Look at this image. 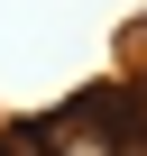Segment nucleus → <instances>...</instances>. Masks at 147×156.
Wrapping results in <instances>:
<instances>
[{
	"label": "nucleus",
	"instance_id": "f257e3e1",
	"mask_svg": "<svg viewBox=\"0 0 147 156\" xmlns=\"http://www.w3.org/2000/svg\"><path fill=\"white\" fill-rule=\"evenodd\" d=\"M37 147H46V156H120L110 129H101V110H55V119L37 129Z\"/></svg>",
	"mask_w": 147,
	"mask_h": 156
},
{
	"label": "nucleus",
	"instance_id": "f03ea898",
	"mask_svg": "<svg viewBox=\"0 0 147 156\" xmlns=\"http://www.w3.org/2000/svg\"><path fill=\"white\" fill-rule=\"evenodd\" d=\"M0 156H46V147H37V129H9V138H0Z\"/></svg>",
	"mask_w": 147,
	"mask_h": 156
}]
</instances>
